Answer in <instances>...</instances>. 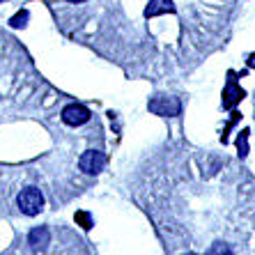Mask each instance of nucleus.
I'll list each match as a JSON object with an SVG mask.
<instances>
[{"mask_svg":"<svg viewBox=\"0 0 255 255\" xmlns=\"http://www.w3.org/2000/svg\"><path fill=\"white\" fill-rule=\"evenodd\" d=\"M16 205H18V209H21L25 216H37V214L44 209L42 191L35 189V186H28V189H23L21 193H18Z\"/></svg>","mask_w":255,"mask_h":255,"instance_id":"1","label":"nucleus"},{"mask_svg":"<svg viewBox=\"0 0 255 255\" xmlns=\"http://www.w3.org/2000/svg\"><path fill=\"white\" fill-rule=\"evenodd\" d=\"M78 166H81L83 172H88V175H97V172H101L104 166H106V156L101 154L99 149H88L78 159Z\"/></svg>","mask_w":255,"mask_h":255,"instance_id":"2","label":"nucleus"},{"mask_svg":"<svg viewBox=\"0 0 255 255\" xmlns=\"http://www.w3.org/2000/svg\"><path fill=\"white\" fill-rule=\"evenodd\" d=\"M90 120V111L85 106H81V104H69V106H65V111H62V122L69 127H81L85 125Z\"/></svg>","mask_w":255,"mask_h":255,"instance_id":"3","label":"nucleus"},{"mask_svg":"<svg viewBox=\"0 0 255 255\" xmlns=\"http://www.w3.org/2000/svg\"><path fill=\"white\" fill-rule=\"evenodd\" d=\"M149 111H154L156 115H177L179 101L175 97H154L149 101Z\"/></svg>","mask_w":255,"mask_h":255,"instance_id":"4","label":"nucleus"},{"mask_svg":"<svg viewBox=\"0 0 255 255\" xmlns=\"http://www.w3.org/2000/svg\"><path fill=\"white\" fill-rule=\"evenodd\" d=\"M28 244L35 251H44L48 244H51V232H48V228H44V226L32 228L28 235Z\"/></svg>","mask_w":255,"mask_h":255,"instance_id":"5","label":"nucleus"},{"mask_svg":"<svg viewBox=\"0 0 255 255\" xmlns=\"http://www.w3.org/2000/svg\"><path fill=\"white\" fill-rule=\"evenodd\" d=\"M166 12H175V5L172 0H149V5L145 7V16H159V14H166Z\"/></svg>","mask_w":255,"mask_h":255,"instance_id":"6","label":"nucleus"},{"mask_svg":"<svg viewBox=\"0 0 255 255\" xmlns=\"http://www.w3.org/2000/svg\"><path fill=\"white\" fill-rule=\"evenodd\" d=\"M205 255H235V253H232V249L228 246L226 242H214Z\"/></svg>","mask_w":255,"mask_h":255,"instance_id":"7","label":"nucleus"},{"mask_svg":"<svg viewBox=\"0 0 255 255\" xmlns=\"http://www.w3.org/2000/svg\"><path fill=\"white\" fill-rule=\"evenodd\" d=\"M28 18H30V14H28V12H25V9H23V12H18L16 16H14L12 21H9V23H12L14 28H23V25L28 23Z\"/></svg>","mask_w":255,"mask_h":255,"instance_id":"8","label":"nucleus"},{"mask_svg":"<svg viewBox=\"0 0 255 255\" xmlns=\"http://www.w3.org/2000/svg\"><path fill=\"white\" fill-rule=\"evenodd\" d=\"M251 67H255V55H251V62H249Z\"/></svg>","mask_w":255,"mask_h":255,"instance_id":"9","label":"nucleus"},{"mask_svg":"<svg viewBox=\"0 0 255 255\" xmlns=\"http://www.w3.org/2000/svg\"><path fill=\"white\" fill-rule=\"evenodd\" d=\"M69 2H85V0H69Z\"/></svg>","mask_w":255,"mask_h":255,"instance_id":"10","label":"nucleus"},{"mask_svg":"<svg viewBox=\"0 0 255 255\" xmlns=\"http://www.w3.org/2000/svg\"><path fill=\"white\" fill-rule=\"evenodd\" d=\"M184 255H198V253H184Z\"/></svg>","mask_w":255,"mask_h":255,"instance_id":"11","label":"nucleus"}]
</instances>
